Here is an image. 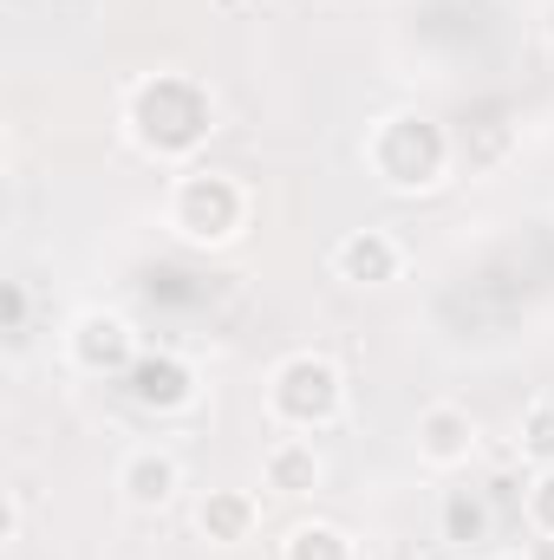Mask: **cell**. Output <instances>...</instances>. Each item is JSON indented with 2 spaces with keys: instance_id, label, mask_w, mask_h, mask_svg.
I'll return each mask as SVG.
<instances>
[{
  "instance_id": "12",
  "label": "cell",
  "mask_w": 554,
  "mask_h": 560,
  "mask_svg": "<svg viewBox=\"0 0 554 560\" xmlns=\"http://www.w3.org/2000/svg\"><path fill=\"white\" fill-rule=\"evenodd\" d=\"M489 528H496V515H489V495L483 489H443V502H437V541L443 548L470 555V548L489 541Z\"/></svg>"
},
{
  "instance_id": "14",
  "label": "cell",
  "mask_w": 554,
  "mask_h": 560,
  "mask_svg": "<svg viewBox=\"0 0 554 560\" xmlns=\"http://www.w3.org/2000/svg\"><path fill=\"white\" fill-rule=\"evenodd\" d=\"M516 450L529 469H554V398H529L516 418Z\"/></svg>"
},
{
  "instance_id": "1",
  "label": "cell",
  "mask_w": 554,
  "mask_h": 560,
  "mask_svg": "<svg viewBox=\"0 0 554 560\" xmlns=\"http://www.w3.org/2000/svg\"><path fill=\"white\" fill-rule=\"evenodd\" d=\"M131 150H143L150 163H196V150L216 138V92L196 72H143L125 92L118 112Z\"/></svg>"
},
{
  "instance_id": "10",
  "label": "cell",
  "mask_w": 554,
  "mask_h": 560,
  "mask_svg": "<svg viewBox=\"0 0 554 560\" xmlns=\"http://www.w3.org/2000/svg\"><path fill=\"white\" fill-rule=\"evenodd\" d=\"M262 482L275 489L280 502H307V495H320V482H326V456H320V443H313V436H275L268 456H262Z\"/></svg>"
},
{
  "instance_id": "11",
  "label": "cell",
  "mask_w": 554,
  "mask_h": 560,
  "mask_svg": "<svg viewBox=\"0 0 554 560\" xmlns=\"http://www.w3.org/2000/svg\"><path fill=\"white\" fill-rule=\"evenodd\" d=\"M255 528H262V502H255L249 489H203V502H196V535H203L209 548H249Z\"/></svg>"
},
{
  "instance_id": "16",
  "label": "cell",
  "mask_w": 554,
  "mask_h": 560,
  "mask_svg": "<svg viewBox=\"0 0 554 560\" xmlns=\"http://www.w3.org/2000/svg\"><path fill=\"white\" fill-rule=\"evenodd\" d=\"M26 280H7L0 287V313H7V346H26Z\"/></svg>"
},
{
  "instance_id": "7",
  "label": "cell",
  "mask_w": 554,
  "mask_h": 560,
  "mask_svg": "<svg viewBox=\"0 0 554 560\" xmlns=\"http://www.w3.org/2000/svg\"><path fill=\"white\" fill-rule=\"evenodd\" d=\"M176 495H183V463H176V450L138 443V450L118 463V502H125L131 515H163Z\"/></svg>"
},
{
  "instance_id": "17",
  "label": "cell",
  "mask_w": 554,
  "mask_h": 560,
  "mask_svg": "<svg viewBox=\"0 0 554 560\" xmlns=\"http://www.w3.org/2000/svg\"><path fill=\"white\" fill-rule=\"evenodd\" d=\"M20 522H26V502H20V489H7V509H0V548L20 541Z\"/></svg>"
},
{
  "instance_id": "3",
  "label": "cell",
  "mask_w": 554,
  "mask_h": 560,
  "mask_svg": "<svg viewBox=\"0 0 554 560\" xmlns=\"http://www.w3.org/2000/svg\"><path fill=\"white\" fill-rule=\"evenodd\" d=\"M249 215H255V196L242 189V176L209 163H189L163 196V229L189 248H235L249 235Z\"/></svg>"
},
{
  "instance_id": "20",
  "label": "cell",
  "mask_w": 554,
  "mask_h": 560,
  "mask_svg": "<svg viewBox=\"0 0 554 560\" xmlns=\"http://www.w3.org/2000/svg\"><path fill=\"white\" fill-rule=\"evenodd\" d=\"M463 560H470V555H463Z\"/></svg>"
},
{
  "instance_id": "4",
  "label": "cell",
  "mask_w": 554,
  "mask_h": 560,
  "mask_svg": "<svg viewBox=\"0 0 554 560\" xmlns=\"http://www.w3.org/2000/svg\"><path fill=\"white\" fill-rule=\"evenodd\" d=\"M268 418L287 436H320L346 418V372L326 352H287L268 372Z\"/></svg>"
},
{
  "instance_id": "2",
  "label": "cell",
  "mask_w": 554,
  "mask_h": 560,
  "mask_svg": "<svg viewBox=\"0 0 554 560\" xmlns=\"http://www.w3.org/2000/svg\"><path fill=\"white\" fill-rule=\"evenodd\" d=\"M359 150H366L372 183L392 189V196H430L450 176V156H457L450 131L437 118H424V112H385V118H372Z\"/></svg>"
},
{
  "instance_id": "19",
  "label": "cell",
  "mask_w": 554,
  "mask_h": 560,
  "mask_svg": "<svg viewBox=\"0 0 554 560\" xmlns=\"http://www.w3.org/2000/svg\"><path fill=\"white\" fill-rule=\"evenodd\" d=\"M417 560H463V555H457V548H443V541H437V548H430V555H417Z\"/></svg>"
},
{
  "instance_id": "13",
  "label": "cell",
  "mask_w": 554,
  "mask_h": 560,
  "mask_svg": "<svg viewBox=\"0 0 554 560\" xmlns=\"http://www.w3.org/2000/svg\"><path fill=\"white\" fill-rule=\"evenodd\" d=\"M280 560H359V541L339 528V522H293L280 535Z\"/></svg>"
},
{
  "instance_id": "8",
  "label": "cell",
  "mask_w": 554,
  "mask_h": 560,
  "mask_svg": "<svg viewBox=\"0 0 554 560\" xmlns=\"http://www.w3.org/2000/svg\"><path fill=\"white\" fill-rule=\"evenodd\" d=\"M412 443H417V463L424 469H463L470 456H476V418L463 411V405H424L417 411V430H412Z\"/></svg>"
},
{
  "instance_id": "15",
  "label": "cell",
  "mask_w": 554,
  "mask_h": 560,
  "mask_svg": "<svg viewBox=\"0 0 554 560\" xmlns=\"http://www.w3.org/2000/svg\"><path fill=\"white\" fill-rule=\"evenodd\" d=\"M522 522L535 528V541H554V469H535V482L522 489Z\"/></svg>"
},
{
  "instance_id": "5",
  "label": "cell",
  "mask_w": 554,
  "mask_h": 560,
  "mask_svg": "<svg viewBox=\"0 0 554 560\" xmlns=\"http://www.w3.org/2000/svg\"><path fill=\"white\" fill-rule=\"evenodd\" d=\"M138 352H143L138 326L125 313H112V306H85L66 326V365L85 372V378H125L138 365Z\"/></svg>"
},
{
  "instance_id": "6",
  "label": "cell",
  "mask_w": 554,
  "mask_h": 560,
  "mask_svg": "<svg viewBox=\"0 0 554 560\" xmlns=\"http://www.w3.org/2000/svg\"><path fill=\"white\" fill-rule=\"evenodd\" d=\"M125 385V398L150 411V418H183V411H196V398H203V385H196V365L183 359V352H138V365L118 378Z\"/></svg>"
},
{
  "instance_id": "18",
  "label": "cell",
  "mask_w": 554,
  "mask_h": 560,
  "mask_svg": "<svg viewBox=\"0 0 554 560\" xmlns=\"http://www.w3.org/2000/svg\"><path fill=\"white\" fill-rule=\"evenodd\" d=\"M542 39L554 46V0H542Z\"/></svg>"
},
{
  "instance_id": "9",
  "label": "cell",
  "mask_w": 554,
  "mask_h": 560,
  "mask_svg": "<svg viewBox=\"0 0 554 560\" xmlns=\"http://www.w3.org/2000/svg\"><path fill=\"white\" fill-rule=\"evenodd\" d=\"M333 275L346 280V287H392V280L405 275V242L392 229H353L333 248Z\"/></svg>"
}]
</instances>
